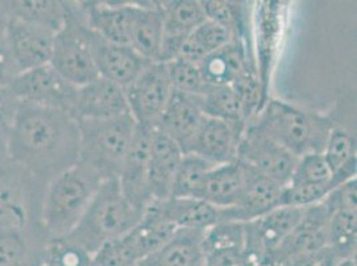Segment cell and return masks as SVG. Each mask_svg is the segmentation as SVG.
I'll use <instances>...</instances> for the list:
<instances>
[{
	"instance_id": "cell-1",
	"label": "cell",
	"mask_w": 357,
	"mask_h": 266,
	"mask_svg": "<svg viewBox=\"0 0 357 266\" xmlns=\"http://www.w3.org/2000/svg\"><path fill=\"white\" fill-rule=\"evenodd\" d=\"M79 125L70 114L19 103L7 133L8 159L47 185L79 163Z\"/></svg>"
},
{
	"instance_id": "cell-2",
	"label": "cell",
	"mask_w": 357,
	"mask_h": 266,
	"mask_svg": "<svg viewBox=\"0 0 357 266\" xmlns=\"http://www.w3.org/2000/svg\"><path fill=\"white\" fill-rule=\"evenodd\" d=\"M296 157L321 153L336 125L333 118L308 112L292 104L271 99L248 121Z\"/></svg>"
},
{
	"instance_id": "cell-3",
	"label": "cell",
	"mask_w": 357,
	"mask_h": 266,
	"mask_svg": "<svg viewBox=\"0 0 357 266\" xmlns=\"http://www.w3.org/2000/svg\"><path fill=\"white\" fill-rule=\"evenodd\" d=\"M103 181L93 169L77 163L47 184L40 221L50 238L74 230Z\"/></svg>"
},
{
	"instance_id": "cell-4",
	"label": "cell",
	"mask_w": 357,
	"mask_h": 266,
	"mask_svg": "<svg viewBox=\"0 0 357 266\" xmlns=\"http://www.w3.org/2000/svg\"><path fill=\"white\" fill-rule=\"evenodd\" d=\"M142 216L121 194L118 178H109L102 182L82 220L66 237L93 254L105 242L126 236Z\"/></svg>"
},
{
	"instance_id": "cell-5",
	"label": "cell",
	"mask_w": 357,
	"mask_h": 266,
	"mask_svg": "<svg viewBox=\"0 0 357 266\" xmlns=\"http://www.w3.org/2000/svg\"><path fill=\"white\" fill-rule=\"evenodd\" d=\"M77 125L79 163L87 165L105 180L118 178L137 127L131 114L107 120H80Z\"/></svg>"
},
{
	"instance_id": "cell-6",
	"label": "cell",
	"mask_w": 357,
	"mask_h": 266,
	"mask_svg": "<svg viewBox=\"0 0 357 266\" xmlns=\"http://www.w3.org/2000/svg\"><path fill=\"white\" fill-rule=\"evenodd\" d=\"M50 65L75 87H82L99 77L80 1H66V22L54 38Z\"/></svg>"
},
{
	"instance_id": "cell-7",
	"label": "cell",
	"mask_w": 357,
	"mask_h": 266,
	"mask_svg": "<svg viewBox=\"0 0 357 266\" xmlns=\"http://www.w3.org/2000/svg\"><path fill=\"white\" fill-rule=\"evenodd\" d=\"M45 187L11 159L0 164V230L42 222Z\"/></svg>"
},
{
	"instance_id": "cell-8",
	"label": "cell",
	"mask_w": 357,
	"mask_h": 266,
	"mask_svg": "<svg viewBox=\"0 0 357 266\" xmlns=\"http://www.w3.org/2000/svg\"><path fill=\"white\" fill-rule=\"evenodd\" d=\"M8 88L19 103L59 109L73 116L77 87L61 77L50 64L16 75Z\"/></svg>"
},
{
	"instance_id": "cell-9",
	"label": "cell",
	"mask_w": 357,
	"mask_h": 266,
	"mask_svg": "<svg viewBox=\"0 0 357 266\" xmlns=\"http://www.w3.org/2000/svg\"><path fill=\"white\" fill-rule=\"evenodd\" d=\"M128 111L136 124L153 128L172 93L167 65L149 63L134 81L124 88Z\"/></svg>"
},
{
	"instance_id": "cell-10",
	"label": "cell",
	"mask_w": 357,
	"mask_h": 266,
	"mask_svg": "<svg viewBox=\"0 0 357 266\" xmlns=\"http://www.w3.org/2000/svg\"><path fill=\"white\" fill-rule=\"evenodd\" d=\"M238 160L285 187L298 159L252 124H247L238 146Z\"/></svg>"
},
{
	"instance_id": "cell-11",
	"label": "cell",
	"mask_w": 357,
	"mask_h": 266,
	"mask_svg": "<svg viewBox=\"0 0 357 266\" xmlns=\"http://www.w3.org/2000/svg\"><path fill=\"white\" fill-rule=\"evenodd\" d=\"M304 208L279 207L245 224L244 257L255 265L266 264L296 226Z\"/></svg>"
},
{
	"instance_id": "cell-12",
	"label": "cell",
	"mask_w": 357,
	"mask_h": 266,
	"mask_svg": "<svg viewBox=\"0 0 357 266\" xmlns=\"http://www.w3.org/2000/svg\"><path fill=\"white\" fill-rule=\"evenodd\" d=\"M153 128L136 127L128 153L120 168L118 182L120 191L131 207L140 213L152 204L149 188V146Z\"/></svg>"
},
{
	"instance_id": "cell-13",
	"label": "cell",
	"mask_w": 357,
	"mask_h": 266,
	"mask_svg": "<svg viewBox=\"0 0 357 266\" xmlns=\"http://www.w3.org/2000/svg\"><path fill=\"white\" fill-rule=\"evenodd\" d=\"M331 213L321 203L304 208L296 226L285 237L266 264L284 266L291 260L327 247Z\"/></svg>"
},
{
	"instance_id": "cell-14",
	"label": "cell",
	"mask_w": 357,
	"mask_h": 266,
	"mask_svg": "<svg viewBox=\"0 0 357 266\" xmlns=\"http://www.w3.org/2000/svg\"><path fill=\"white\" fill-rule=\"evenodd\" d=\"M54 38L50 31L8 15L4 39L19 74L50 64Z\"/></svg>"
},
{
	"instance_id": "cell-15",
	"label": "cell",
	"mask_w": 357,
	"mask_h": 266,
	"mask_svg": "<svg viewBox=\"0 0 357 266\" xmlns=\"http://www.w3.org/2000/svg\"><path fill=\"white\" fill-rule=\"evenodd\" d=\"M245 165V164H244ZM247 166L245 185L235 207L219 209L220 221L247 222L282 207L284 187ZM219 221V222H220Z\"/></svg>"
},
{
	"instance_id": "cell-16",
	"label": "cell",
	"mask_w": 357,
	"mask_h": 266,
	"mask_svg": "<svg viewBox=\"0 0 357 266\" xmlns=\"http://www.w3.org/2000/svg\"><path fill=\"white\" fill-rule=\"evenodd\" d=\"M206 118L200 96L172 91L163 114L153 128L174 140L185 155Z\"/></svg>"
},
{
	"instance_id": "cell-17",
	"label": "cell",
	"mask_w": 357,
	"mask_h": 266,
	"mask_svg": "<svg viewBox=\"0 0 357 266\" xmlns=\"http://www.w3.org/2000/svg\"><path fill=\"white\" fill-rule=\"evenodd\" d=\"M89 45L99 76L123 88L130 86L149 64L130 45L111 43L92 30H89Z\"/></svg>"
},
{
	"instance_id": "cell-18",
	"label": "cell",
	"mask_w": 357,
	"mask_h": 266,
	"mask_svg": "<svg viewBox=\"0 0 357 266\" xmlns=\"http://www.w3.org/2000/svg\"><path fill=\"white\" fill-rule=\"evenodd\" d=\"M130 114L124 88L107 80L96 77L87 84L77 87L73 116L80 120H107Z\"/></svg>"
},
{
	"instance_id": "cell-19",
	"label": "cell",
	"mask_w": 357,
	"mask_h": 266,
	"mask_svg": "<svg viewBox=\"0 0 357 266\" xmlns=\"http://www.w3.org/2000/svg\"><path fill=\"white\" fill-rule=\"evenodd\" d=\"M245 127L207 118L188 153L202 157L213 166L234 163L238 160V146Z\"/></svg>"
},
{
	"instance_id": "cell-20",
	"label": "cell",
	"mask_w": 357,
	"mask_h": 266,
	"mask_svg": "<svg viewBox=\"0 0 357 266\" xmlns=\"http://www.w3.org/2000/svg\"><path fill=\"white\" fill-rule=\"evenodd\" d=\"M181 157L183 152L178 144L153 128L149 160V188L152 203H163L171 198L174 178Z\"/></svg>"
},
{
	"instance_id": "cell-21",
	"label": "cell",
	"mask_w": 357,
	"mask_h": 266,
	"mask_svg": "<svg viewBox=\"0 0 357 266\" xmlns=\"http://www.w3.org/2000/svg\"><path fill=\"white\" fill-rule=\"evenodd\" d=\"M48 241L42 222L0 230V266H42Z\"/></svg>"
},
{
	"instance_id": "cell-22",
	"label": "cell",
	"mask_w": 357,
	"mask_h": 266,
	"mask_svg": "<svg viewBox=\"0 0 357 266\" xmlns=\"http://www.w3.org/2000/svg\"><path fill=\"white\" fill-rule=\"evenodd\" d=\"M163 40V17L156 3H130L128 45L149 63H158Z\"/></svg>"
},
{
	"instance_id": "cell-23",
	"label": "cell",
	"mask_w": 357,
	"mask_h": 266,
	"mask_svg": "<svg viewBox=\"0 0 357 266\" xmlns=\"http://www.w3.org/2000/svg\"><path fill=\"white\" fill-rule=\"evenodd\" d=\"M245 180L247 166L238 160L213 166L204 178L197 198L218 209L235 207Z\"/></svg>"
},
{
	"instance_id": "cell-24",
	"label": "cell",
	"mask_w": 357,
	"mask_h": 266,
	"mask_svg": "<svg viewBox=\"0 0 357 266\" xmlns=\"http://www.w3.org/2000/svg\"><path fill=\"white\" fill-rule=\"evenodd\" d=\"M203 236V230L178 229L163 248L142 260L139 265L206 266Z\"/></svg>"
},
{
	"instance_id": "cell-25",
	"label": "cell",
	"mask_w": 357,
	"mask_h": 266,
	"mask_svg": "<svg viewBox=\"0 0 357 266\" xmlns=\"http://www.w3.org/2000/svg\"><path fill=\"white\" fill-rule=\"evenodd\" d=\"M176 230V226L165 217L159 205L152 203L126 237L142 261L163 248Z\"/></svg>"
},
{
	"instance_id": "cell-26",
	"label": "cell",
	"mask_w": 357,
	"mask_h": 266,
	"mask_svg": "<svg viewBox=\"0 0 357 266\" xmlns=\"http://www.w3.org/2000/svg\"><path fill=\"white\" fill-rule=\"evenodd\" d=\"M197 65L208 86H231L240 75L250 70L241 39H234L229 45L209 54Z\"/></svg>"
},
{
	"instance_id": "cell-27",
	"label": "cell",
	"mask_w": 357,
	"mask_h": 266,
	"mask_svg": "<svg viewBox=\"0 0 357 266\" xmlns=\"http://www.w3.org/2000/svg\"><path fill=\"white\" fill-rule=\"evenodd\" d=\"M82 8L89 30L111 43L128 45L130 3L112 4L102 1H84L82 3Z\"/></svg>"
},
{
	"instance_id": "cell-28",
	"label": "cell",
	"mask_w": 357,
	"mask_h": 266,
	"mask_svg": "<svg viewBox=\"0 0 357 266\" xmlns=\"http://www.w3.org/2000/svg\"><path fill=\"white\" fill-rule=\"evenodd\" d=\"M165 217L176 229H192L206 232L220 221L219 209L200 198H175L171 197L163 203H156Z\"/></svg>"
},
{
	"instance_id": "cell-29",
	"label": "cell",
	"mask_w": 357,
	"mask_h": 266,
	"mask_svg": "<svg viewBox=\"0 0 357 266\" xmlns=\"http://www.w3.org/2000/svg\"><path fill=\"white\" fill-rule=\"evenodd\" d=\"M356 150L355 134L335 125L328 136L326 147L321 153L332 171L333 184L336 187L356 178Z\"/></svg>"
},
{
	"instance_id": "cell-30",
	"label": "cell",
	"mask_w": 357,
	"mask_h": 266,
	"mask_svg": "<svg viewBox=\"0 0 357 266\" xmlns=\"http://www.w3.org/2000/svg\"><path fill=\"white\" fill-rule=\"evenodd\" d=\"M7 14L32 26L58 33L66 22V1L4 0Z\"/></svg>"
},
{
	"instance_id": "cell-31",
	"label": "cell",
	"mask_w": 357,
	"mask_h": 266,
	"mask_svg": "<svg viewBox=\"0 0 357 266\" xmlns=\"http://www.w3.org/2000/svg\"><path fill=\"white\" fill-rule=\"evenodd\" d=\"M163 17V35L188 36L207 20L202 1L175 0L156 3Z\"/></svg>"
},
{
	"instance_id": "cell-32",
	"label": "cell",
	"mask_w": 357,
	"mask_h": 266,
	"mask_svg": "<svg viewBox=\"0 0 357 266\" xmlns=\"http://www.w3.org/2000/svg\"><path fill=\"white\" fill-rule=\"evenodd\" d=\"M234 39L235 36L223 26L206 20L188 35L178 58L199 64L207 55L229 45Z\"/></svg>"
},
{
	"instance_id": "cell-33",
	"label": "cell",
	"mask_w": 357,
	"mask_h": 266,
	"mask_svg": "<svg viewBox=\"0 0 357 266\" xmlns=\"http://www.w3.org/2000/svg\"><path fill=\"white\" fill-rule=\"evenodd\" d=\"M200 99L206 118L241 125L250 121L244 105L231 86H209Z\"/></svg>"
},
{
	"instance_id": "cell-34",
	"label": "cell",
	"mask_w": 357,
	"mask_h": 266,
	"mask_svg": "<svg viewBox=\"0 0 357 266\" xmlns=\"http://www.w3.org/2000/svg\"><path fill=\"white\" fill-rule=\"evenodd\" d=\"M327 247L342 261L356 258L357 210H339L331 214Z\"/></svg>"
},
{
	"instance_id": "cell-35",
	"label": "cell",
	"mask_w": 357,
	"mask_h": 266,
	"mask_svg": "<svg viewBox=\"0 0 357 266\" xmlns=\"http://www.w3.org/2000/svg\"><path fill=\"white\" fill-rule=\"evenodd\" d=\"M213 168L212 164L207 163L202 157L185 153L183 155L178 164L176 175L174 178L171 197L175 198H197L203 181L209 171Z\"/></svg>"
},
{
	"instance_id": "cell-36",
	"label": "cell",
	"mask_w": 357,
	"mask_h": 266,
	"mask_svg": "<svg viewBox=\"0 0 357 266\" xmlns=\"http://www.w3.org/2000/svg\"><path fill=\"white\" fill-rule=\"evenodd\" d=\"M245 247V224L220 221L211 226L203 236L204 254L218 251H244Z\"/></svg>"
},
{
	"instance_id": "cell-37",
	"label": "cell",
	"mask_w": 357,
	"mask_h": 266,
	"mask_svg": "<svg viewBox=\"0 0 357 266\" xmlns=\"http://www.w3.org/2000/svg\"><path fill=\"white\" fill-rule=\"evenodd\" d=\"M287 185H310L335 189L333 175L323 153H308L298 157L292 178Z\"/></svg>"
},
{
	"instance_id": "cell-38",
	"label": "cell",
	"mask_w": 357,
	"mask_h": 266,
	"mask_svg": "<svg viewBox=\"0 0 357 266\" xmlns=\"http://www.w3.org/2000/svg\"><path fill=\"white\" fill-rule=\"evenodd\" d=\"M42 266H92V254L68 237L50 238Z\"/></svg>"
},
{
	"instance_id": "cell-39",
	"label": "cell",
	"mask_w": 357,
	"mask_h": 266,
	"mask_svg": "<svg viewBox=\"0 0 357 266\" xmlns=\"http://www.w3.org/2000/svg\"><path fill=\"white\" fill-rule=\"evenodd\" d=\"M165 65L172 91L203 96L208 89L209 86L204 81L197 64L178 58L167 63Z\"/></svg>"
},
{
	"instance_id": "cell-40",
	"label": "cell",
	"mask_w": 357,
	"mask_h": 266,
	"mask_svg": "<svg viewBox=\"0 0 357 266\" xmlns=\"http://www.w3.org/2000/svg\"><path fill=\"white\" fill-rule=\"evenodd\" d=\"M207 20L223 26L229 31L235 39L243 40V6L236 1L225 0H206L202 1Z\"/></svg>"
},
{
	"instance_id": "cell-41",
	"label": "cell",
	"mask_w": 357,
	"mask_h": 266,
	"mask_svg": "<svg viewBox=\"0 0 357 266\" xmlns=\"http://www.w3.org/2000/svg\"><path fill=\"white\" fill-rule=\"evenodd\" d=\"M140 260L127 237L111 240L92 254L93 266H134Z\"/></svg>"
},
{
	"instance_id": "cell-42",
	"label": "cell",
	"mask_w": 357,
	"mask_h": 266,
	"mask_svg": "<svg viewBox=\"0 0 357 266\" xmlns=\"http://www.w3.org/2000/svg\"><path fill=\"white\" fill-rule=\"evenodd\" d=\"M231 87L235 89L238 93L241 103L245 108L247 116L251 120L257 115V112L261 109L263 102V86L257 76L253 74L251 70L240 75L238 79L231 84Z\"/></svg>"
},
{
	"instance_id": "cell-43",
	"label": "cell",
	"mask_w": 357,
	"mask_h": 266,
	"mask_svg": "<svg viewBox=\"0 0 357 266\" xmlns=\"http://www.w3.org/2000/svg\"><path fill=\"white\" fill-rule=\"evenodd\" d=\"M357 180L351 178L328 193L321 204L332 214L339 210H357Z\"/></svg>"
},
{
	"instance_id": "cell-44",
	"label": "cell",
	"mask_w": 357,
	"mask_h": 266,
	"mask_svg": "<svg viewBox=\"0 0 357 266\" xmlns=\"http://www.w3.org/2000/svg\"><path fill=\"white\" fill-rule=\"evenodd\" d=\"M342 260L328 247L320 251L303 254L287 263L284 266H339Z\"/></svg>"
},
{
	"instance_id": "cell-45",
	"label": "cell",
	"mask_w": 357,
	"mask_h": 266,
	"mask_svg": "<svg viewBox=\"0 0 357 266\" xmlns=\"http://www.w3.org/2000/svg\"><path fill=\"white\" fill-rule=\"evenodd\" d=\"M19 102L8 87H0V132L8 133L15 118Z\"/></svg>"
},
{
	"instance_id": "cell-46",
	"label": "cell",
	"mask_w": 357,
	"mask_h": 266,
	"mask_svg": "<svg viewBox=\"0 0 357 266\" xmlns=\"http://www.w3.org/2000/svg\"><path fill=\"white\" fill-rule=\"evenodd\" d=\"M16 75H19V72L3 35L0 36V87H8L15 79Z\"/></svg>"
},
{
	"instance_id": "cell-47",
	"label": "cell",
	"mask_w": 357,
	"mask_h": 266,
	"mask_svg": "<svg viewBox=\"0 0 357 266\" xmlns=\"http://www.w3.org/2000/svg\"><path fill=\"white\" fill-rule=\"evenodd\" d=\"M7 20H8V14H7V10L4 6V0H0V36L4 35Z\"/></svg>"
},
{
	"instance_id": "cell-48",
	"label": "cell",
	"mask_w": 357,
	"mask_h": 266,
	"mask_svg": "<svg viewBox=\"0 0 357 266\" xmlns=\"http://www.w3.org/2000/svg\"><path fill=\"white\" fill-rule=\"evenodd\" d=\"M8 159L7 150V133L0 132V164Z\"/></svg>"
},
{
	"instance_id": "cell-49",
	"label": "cell",
	"mask_w": 357,
	"mask_h": 266,
	"mask_svg": "<svg viewBox=\"0 0 357 266\" xmlns=\"http://www.w3.org/2000/svg\"><path fill=\"white\" fill-rule=\"evenodd\" d=\"M339 266H356V258H352V260H344L342 261Z\"/></svg>"
},
{
	"instance_id": "cell-50",
	"label": "cell",
	"mask_w": 357,
	"mask_h": 266,
	"mask_svg": "<svg viewBox=\"0 0 357 266\" xmlns=\"http://www.w3.org/2000/svg\"><path fill=\"white\" fill-rule=\"evenodd\" d=\"M134 266H140V265H139V264H136V265H134Z\"/></svg>"
},
{
	"instance_id": "cell-51",
	"label": "cell",
	"mask_w": 357,
	"mask_h": 266,
	"mask_svg": "<svg viewBox=\"0 0 357 266\" xmlns=\"http://www.w3.org/2000/svg\"><path fill=\"white\" fill-rule=\"evenodd\" d=\"M92 266H93V265H92Z\"/></svg>"
}]
</instances>
